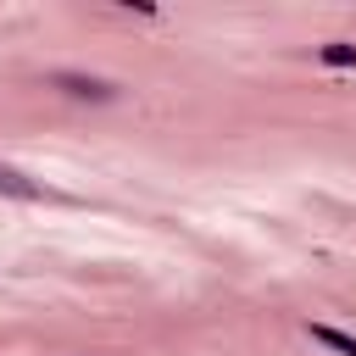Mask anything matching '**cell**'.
<instances>
[{"label":"cell","instance_id":"obj_1","mask_svg":"<svg viewBox=\"0 0 356 356\" xmlns=\"http://www.w3.org/2000/svg\"><path fill=\"white\" fill-rule=\"evenodd\" d=\"M50 89H61V95H72V100H95V106H106V100H117V83L111 78H95V72H50Z\"/></svg>","mask_w":356,"mask_h":356},{"label":"cell","instance_id":"obj_2","mask_svg":"<svg viewBox=\"0 0 356 356\" xmlns=\"http://www.w3.org/2000/svg\"><path fill=\"white\" fill-rule=\"evenodd\" d=\"M0 195H11V200H44V184H33L22 167H6L0 161Z\"/></svg>","mask_w":356,"mask_h":356},{"label":"cell","instance_id":"obj_3","mask_svg":"<svg viewBox=\"0 0 356 356\" xmlns=\"http://www.w3.org/2000/svg\"><path fill=\"white\" fill-rule=\"evenodd\" d=\"M306 334H312L317 345L339 350V356H356V334H345V328H334V323H306Z\"/></svg>","mask_w":356,"mask_h":356},{"label":"cell","instance_id":"obj_4","mask_svg":"<svg viewBox=\"0 0 356 356\" xmlns=\"http://www.w3.org/2000/svg\"><path fill=\"white\" fill-rule=\"evenodd\" d=\"M317 61L334 67V72H345V67H356V44L350 39H328V44H317Z\"/></svg>","mask_w":356,"mask_h":356}]
</instances>
